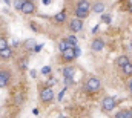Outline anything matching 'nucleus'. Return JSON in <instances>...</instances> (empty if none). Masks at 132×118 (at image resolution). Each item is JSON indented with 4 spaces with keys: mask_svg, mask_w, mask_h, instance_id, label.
Wrapping results in <instances>:
<instances>
[{
    "mask_svg": "<svg viewBox=\"0 0 132 118\" xmlns=\"http://www.w3.org/2000/svg\"><path fill=\"white\" fill-rule=\"evenodd\" d=\"M104 9H106V6H104V3H101V2H95V3L92 5V12H95V14L104 12Z\"/></svg>",
    "mask_w": 132,
    "mask_h": 118,
    "instance_id": "obj_12",
    "label": "nucleus"
},
{
    "mask_svg": "<svg viewBox=\"0 0 132 118\" xmlns=\"http://www.w3.org/2000/svg\"><path fill=\"white\" fill-rule=\"evenodd\" d=\"M12 57V48L11 46H6V48H3V49H0V58L2 60H9Z\"/></svg>",
    "mask_w": 132,
    "mask_h": 118,
    "instance_id": "obj_10",
    "label": "nucleus"
},
{
    "mask_svg": "<svg viewBox=\"0 0 132 118\" xmlns=\"http://www.w3.org/2000/svg\"><path fill=\"white\" fill-rule=\"evenodd\" d=\"M101 22H104V23H111V15L109 14H104V12H101Z\"/></svg>",
    "mask_w": 132,
    "mask_h": 118,
    "instance_id": "obj_23",
    "label": "nucleus"
},
{
    "mask_svg": "<svg viewBox=\"0 0 132 118\" xmlns=\"http://www.w3.org/2000/svg\"><path fill=\"white\" fill-rule=\"evenodd\" d=\"M65 38L71 43V45H74V46H75V45H78V41H77V37H75V35H66Z\"/></svg>",
    "mask_w": 132,
    "mask_h": 118,
    "instance_id": "obj_21",
    "label": "nucleus"
},
{
    "mask_svg": "<svg viewBox=\"0 0 132 118\" xmlns=\"http://www.w3.org/2000/svg\"><path fill=\"white\" fill-rule=\"evenodd\" d=\"M115 117L117 118H132V111H128V109L120 111V112L115 114Z\"/></svg>",
    "mask_w": 132,
    "mask_h": 118,
    "instance_id": "obj_15",
    "label": "nucleus"
},
{
    "mask_svg": "<svg viewBox=\"0 0 132 118\" xmlns=\"http://www.w3.org/2000/svg\"><path fill=\"white\" fill-rule=\"evenodd\" d=\"M35 45H37V43H35V40H34V38H28V40L25 41V48H26L28 51H32V48L35 46Z\"/></svg>",
    "mask_w": 132,
    "mask_h": 118,
    "instance_id": "obj_18",
    "label": "nucleus"
},
{
    "mask_svg": "<svg viewBox=\"0 0 132 118\" xmlns=\"http://www.w3.org/2000/svg\"><path fill=\"white\" fill-rule=\"evenodd\" d=\"M54 22L55 23H65L66 22V11H60V12H57L55 15H54Z\"/></svg>",
    "mask_w": 132,
    "mask_h": 118,
    "instance_id": "obj_13",
    "label": "nucleus"
},
{
    "mask_svg": "<svg viewBox=\"0 0 132 118\" xmlns=\"http://www.w3.org/2000/svg\"><path fill=\"white\" fill-rule=\"evenodd\" d=\"M25 3V0H14V3H12V6H14V9H17V11H20V8H22V5Z\"/></svg>",
    "mask_w": 132,
    "mask_h": 118,
    "instance_id": "obj_22",
    "label": "nucleus"
},
{
    "mask_svg": "<svg viewBox=\"0 0 132 118\" xmlns=\"http://www.w3.org/2000/svg\"><path fill=\"white\" fill-rule=\"evenodd\" d=\"M43 3H45V5H49V3H51V0H43Z\"/></svg>",
    "mask_w": 132,
    "mask_h": 118,
    "instance_id": "obj_32",
    "label": "nucleus"
},
{
    "mask_svg": "<svg viewBox=\"0 0 132 118\" xmlns=\"http://www.w3.org/2000/svg\"><path fill=\"white\" fill-rule=\"evenodd\" d=\"M77 8H80V9H91V3H89V0H78Z\"/></svg>",
    "mask_w": 132,
    "mask_h": 118,
    "instance_id": "obj_17",
    "label": "nucleus"
},
{
    "mask_svg": "<svg viewBox=\"0 0 132 118\" xmlns=\"http://www.w3.org/2000/svg\"><path fill=\"white\" fill-rule=\"evenodd\" d=\"M42 48H43V45H35V46L32 48V52H40Z\"/></svg>",
    "mask_w": 132,
    "mask_h": 118,
    "instance_id": "obj_27",
    "label": "nucleus"
},
{
    "mask_svg": "<svg viewBox=\"0 0 132 118\" xmlns=\"http://www.w3.org/2000/svg\"><path fill=\"white\" fill-rule=\"evenodd\" d=\"M11 80H12V74L9 69H0V89L8 88L11 85Z\"/></svg>",
    "mask_w": 132,
    "mask_h": 118,
    "instance_id": "obj_3",
    "label": "nucleus"
},
{
    "mask_svg": "<svg viewBox=\"0 0 132 118\" xmlns=\"http://www.w3.org/2000/svg\"><path fill=\"white\" fill-rule=\"evenodd\" d=\"M75 58H77V57H75L74 48H66V49L62 51V60H63L65 63H71V61H74Z\"/></svg>",
    "mask_w": 132,
    "mask_h": 118,
    "instance_id": "obj_6",
    "label": "nucleus"
},
{
    "mask_svg": "<svg viewBox=\"0 0 132 118\" xmlns=\"http://www.w3.org/2000/svg\"><path fill=\"white\" fill-rule=\"evenodd\" d=\"M32 114H34V115H38V109H37V107L32 109Z\"/></svg>",
    "mask_w": 132,
    "mask_h": 118,
    "instance_id": "obj_29",
    "label": "nucleus"
},
{
    "mask_svg": "<svg viewBox=\"0 0 132 118\" xmlns=\"http://www.w3.org/2000/svg\"><path fill=\"white\" fill-rule=\"evenodd\" d=\"M74 52H75V57H80L81 55V49H80V46L77 45V46H74Z\"/></svg>",
    "mask_w": 132,
    "mask_h": 118,
    "instance_id": "obj_25",
    "label": "nucleus"
},
{
    "mask_svg": "<svg viewBox=\"0 0 132 118\" xmlns=\"http://www.w3.org/2000/svg\"><path fill=\"white\" fill-rule=\"evenodd\" d=\"M74 68L72 66H66L65 69H63V77H65V85L66 86H69V85H72V77H74Z\"/></svg>",
    "mask_w": 132,
    "mask_h": 118,
    "instance_id": "obj_7",
    "label": "nucleus"
},
{
    "mask_svg": "<svg viewBox=\"0 0 132 118\" xmlns=\"http://www.w3.org/2000/svg\"><path fill=\"white\" fill-rule=\"evenodd\" d=\"M69 29L72 31V32H78V31H81L83 29V20L78 19V17L72 19V20L69 22Z\"/></svg>",
    "mask_w": 132,
    "mask_h": 118,
    "instance_id": "obj_8",
    "label": "nucleus"
},
{
    "mask_svg": "<svg viewBox=\"0 0 132 118\" xmlns=\"http://www.w3.org/2000/svg\"><path fill=\"white\" fill-rule=\"evenodd\" d=\"M54 98H55V94H54V90L49 88V86H43V88H40L38 90V100L43 103V104H51L52 101H54Z\"/></svg>",
    "mask_w": 132,
    "mask_h": 118,
    "instance_id": "obj_1",
    "label": "nucleus"
},
{
    "mask_svg": "<svg viewBox=\"0 0 132 118\" xmlns=\"http://www.w3.org/2000/svg\"><path fill=\"white\" fill-rule=\"evenodd\" d=\"M120 69H121V72H123L126 77H132V63L131 61H128L126 64H123Z\"/></svg>",
    "mask_w": 132,
    "mask_h": 118,
    "instance_id": "obj_14",
    "label": "nucleus"
},
{
    "mask_svg": "<svg viewBox=\"0 0 132 118\" xmlns=\"http://www.w3.org/2000/svg\"><path fill=\"white\" fill-rule=\"evenodd\" d=\"M6 46H9V45H8V37L3 35V34H0V49H3V48H6Z\"/></svg>",
    "mask_w": 132,
    "mask_h": 118,
    "instance_id": "obj_19",
    "label": "nucleus"
},
{
    "mask_svg": "<svg viewBox=\"0 0 132 118\" xmlns=\"http://www.w3.org/2000/svg\"><path fill=\"white\" fill-rule=\"evenodd\" d=\"M131 48H132V40H131Z\"/></svg>",
    "mask_w": 132,
    "mask_h": 118,
    "instance_id": "obj_33",
    "label": "nucleus"
},
{
    "mask_svg": "<svg viewBox=\"0 0 132 118\" xmlns=\"http://www.w3.org/2000/svg\"><path fill=\"white\" fill-rule=\"evenodd\" d=\"M35 11H37V6L32 0H25V3L20 8V12L23 15H32V14H35Z\"/></svg>",
    "mask_w": 132,
    "mask_h": 118,
    "instance_id": "obj_5",
    "label": "nucleus"
},
{
    "mask_svg": "<svg viewBox=\"0 0 132 118\" xmlns=\"http://www.w3.org/2000/svg\"><path fill=\"white\" fill-rule=\"evenodd\" d=\"M49 72H51V68H49V66L42 68V74H43V75H49Z\"/></svg>",
    "mask_w": 132,
    "mask_h": 118,
    "instance_id": "obj_26",
    "label": "nucleus"
},
{
    "mask_svg": "<svg viewBox=\"0 0 132 118\" xmlns=\"http://www.w3.org/2000/svg\"><path fill=\"white\" fill-rule=\"evenodd\" d=\"M91 48H92V51H95V52L103 51V49H104V41H103V38L95 37V38L92 40V45H91Z\"/></svg>",
    "mask_w": 132,
    "mask_h": 118,
    "instance_id": "obj_9",
    "label": "nucleus"
},
{
    "mask_svg": "<svg viewBox=\"0 0 132 118\" xmlns=\"http://www.w3.org/2000/svg\"><path fill=\"white\" fill-rule=\"evenodd\" d=\"M31 77H37V72L35 71H31Z\"/></svg>",
    "mask_w": 132,
    "mask_h": 118,
    "instance_id": "obj_30",
    "label": "nucleus"
},
{
    "mask_svg": "<svg viewBox=\"0 0 132 118\" xmlns=\"http://www.w3.org/2000/svg\"><path fill=\"white\" fill-rule=\"evenodd\" d=\"M128 11L132 14V0H129V2H128Z\"/></svg>",
    "mask_w": 132,
    "mask_h": 118,
    "instance_id": "obj_28",
    "label": "nucleus"
},
{
    "mask_svg": "<svg viewBox=\"0 0 132 118\" xmlns=\"http://www.w3.org/2000/svg\"><path fill=\"white\" fill-rule=\"evenodd\" d=\"M115 98L114 97H104L103 100H101V111L103 112H106V114H109L111 111H114L115 109Z\"/></svg>",
    "mask_w": 132,
    "mask_h": 118,
    "instance_id": "obj_4",
    "label": "nucleus"
},
{
    "mask_svg": "<svg viewBox=\"0 0 132 118\" xmlns=\"http://www.w3.org/2000/svg\"><path fill=\"white\" fill-rule=\"evenodd\" d=\"M66 90H68V86H65V88H63V90H62V92H60V94H59V98H57V100H59V101H62V100H63V97H65Z\"/></svg>",
    "mask_w": 132,
    "mask_h": 118,
    "instance_id": "obj_24",
    "label": "nucleus"
},
{
    "mask_svg": "<svg viewBox=\"0 0 132 118\" xmlns=\"http://www.w3.org/2000/svg\"><path fill=\"white\" fill-rule=\"evenodd\" d=\"M128 61H129V57H128V55H120L118 58L115 60V64H117L118 68H121V66H123V64H126Z\"/></svg>",
    "mask_w": 132,
    "mask_h": 118,
    "instance_id": "obj_16",
    "label": "nucleus"
},
{
    "mask_svg": "<svg viewBox=\"0 0 132 118\" xmlns=\"http://www.w3.org/2000/svg\"><path fill=\"white\" fill-rule=\"evenodd\" d=\"M83 88H85V90L88 94H97L101 89V83H100V80L97 77H89V78H86Z\"/></svg>",
    "mask_w": 132,
    "mask_h": 118,
    "instance_id": "obj_2",
    "label": "nucleus"
},
{
    "mask_svg": "<svg viewBox=\"0 0 132 118\" xmlns=\"http://www.w3.org/2000/svg\"><path fill=\"white\" fill-rule=\"evenodd\" d=\"M17 66H19L20 71H25V69L28 68V64H26V58H20L19 61H17Z\"/></svg>",
    "mask_w": 132,
    "mask_h": 118,
    "instance_id": "obj_20",
    "label": "nucleus"
},
{
    "mask_svg": "<svg viewBox=\"0 0 132 118\" xmlns=\"http://www.w3.org/2000/svg\"><path fill=\"white\" fill-rule=\"evenodd\" d=\"M128 86H129V90H131V94H132V80L129 81V85H128Z\"/></svg>",
    "mask_w": 132,
    "mask_h": 118,
    "instance_id": "obj_31",
    "label": "nucleus"
},
{
    "mask_svg": "<svg viewBox=\"0 0 132 118\" xmlns=\"http://www.w3.org/2000/svg\"><path fill=\"white\" fill-rule=\"evenodd\" d=\"M75 17H78V19H81V20H85L86 17H89V9H80V8H75Z\"/></svg>",
    "mask_w": 132,
    "mask_h": 118,
    "instance_id": "obj_11",
    "label": "nucleus"
}]
</instances>
